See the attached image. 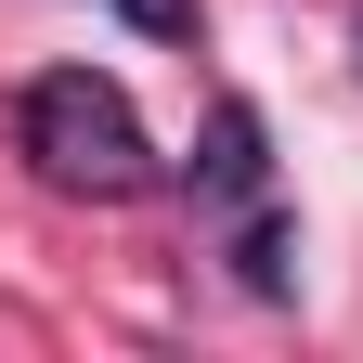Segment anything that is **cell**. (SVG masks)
<instances>
[{"mask_svg": "<svg viewBox=\"0 0 363 363\" xmlns=\"http://www.w3.org/2000/svg\"><path fill=\"white\" fill-rule=\"evenodd\" d=\"M350 65H363V13H350Z\"/></svg>", "mask_w": 363, "mask_h": 363, "instance_id": "cell-5", "label": "cell"}, {"mask_svg": "<svg viewBox=\"0 0 363 363\" xmlns=\"http://www.w3.org/2000/svg\"><path fill=\"white\" fill-rule=\"evenodd\" d=\"M117 26H143V39H195V0H104Z\"/></svg>", "mask_w": 363, "mask_h": 363, "instance_id": "cell-4", "label": "cell"}, {"mask_svg": "<svg viewBox=\"0 0 363 363\" xmlns=\"http://www.w3.org/2000/svg\"><path fill=\"white\" fill-rule=\"evenodd\" d=\"M259 104H220L208 143H195V208H259Z\"/></svg>", "mask_w": 363, "mask_h": 363, "instance_id": "cell-2", "label": "cell"}, {"mask_svg": "<svg viewBox=\"0 0 363 363\" xmlns=\"http://www.w3.org/2000/svg\"><path fill=\"white\" fill-rule=\"evenodd\" d=\"M286 247H298V220H286V208H247V220H234V286H247V298H286V286H298Z\"/></svg>", "mask_w": 363, "mask_h": 363, "instance_id": "cell-3", "label": "cell"}, {"mask_svg": "<svg viewBox=\"0 0 363 363\" xmlns=\"http://www.w3.org/2000/svg\"><path fill=\"white\" fill-rule=\"evenodd\" d=\"M13 143H26V169L52 182V195H91V208H117V195H143V182H156V130H143V104H130L104 65L26 78Z\"/></svg>", "mask_w": 363, "mask_h": 363, "instance_id": "cell-1", "label": "cell"}]
</instances>
